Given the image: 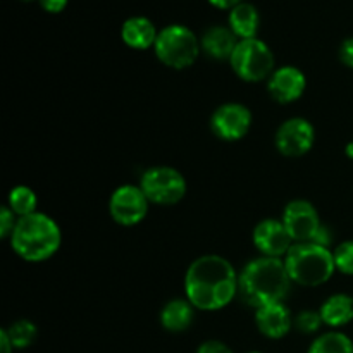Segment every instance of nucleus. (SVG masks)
<instances>
[{
    "label": "nucleus",
    "mask_w": 353,
    "mask_h": 353,
    "mask_svg": "<svg viewBox=\"0 0 353 353\" xmlns=\"http://www.w3.org/2000/svg\"><path fill=\"white\" fill-rule=\"evenodd\" d=\"M240 272L226 257L205 254L188 265L183 279L185 299L202 312L226 309L240 292Z\"/></svg>",
    "instance_id": "1"
},
{
    "label": "nucleus",
    "mask_w": 353,
    "mask_h": 353,
    "mask_svg": "<svg viewBox=\"0 0 353 353\" xmlns=\"http://www.w3.org/2000/svg\"><path fill=\"white\" fill-rule=\"evenodd\" d=\"M238 285L241 300L247 305L259 309L268 303L285 302L292 292L293 281L283 259L257 257L241 269Z\"/></svg>",
    "instance_id": "2"
},
{
    "label": "nucleus",
    "mask_w": 353,
    "mask_h": 353,
    "mask_svg": "<svg viewBox=\"0 0 353 353\" xmlns=\"http://www.w3.org/2000/svg\"><path fill=\"white\" fill-rule=\"evenodd\" d=\"M9 241L17 257L30 264H40L57 254L62 245V233L55 219L43 212H34L17 217Z\"/></svg>",
    "instance_id": "3"
},
{
    "label": "nucleus",
    "mask_w": 353,
    "mask_h": 353,
    "mask_svg": "<svg viewBox=\"0 0 353 353\" xmlns=\"http://www.w3.org/2000/svg\"><path fill=\"white\" fill-rule=\"evenodd\" d=\"M283 261L293 285L305 286V288L326 285L336 272L333 250L312 241L293 243Z\"/></svg>",
    "instance_id": "4"
},
{
    "label": "nucleus",
    "mask_w": 353,
    "mask_h": 353,
    "mask_svg": "<svg viewBox=\"0 0 353 353\" xmlns=\"http://www.w3.org/2000/svg\"><path fill=\"white\" fill-rule=\"evenodd\" d=\"M155 57L165 68L183 71L192 68L202 54L200 38L185 24H169L159 30L157 41L154 45Z\"/></svg>",
    "instance_id": "5"
},
{
    "label": "nucleus",
    "mask_w": 353,
    "mask_h": 353,
    "mask_svg": "<svg viewBox=\"0 0 353 353\" xmlns=\"http://www.w3.org/2000/svg\"><path fill=\"white\" fill-rule=\"evenodd\" d=\"M230 65L241 81H268L276 71V55L261 38L240 40L231 55Z\"/></svg>",
    "instance_id": "6"
},
{
    "label": "nucleus",
    "mask_w": 353,
    "mask_h": 353,
    "mask_svg": "<svg viewBox=\"0 0 353 353\" xmlns=\"http://www.w3.org/2000/svg\"><path fill=\"white\" fill-rule=\"evenodd\" d=\"M140 188L150 200V203L161 207H171L181 202L188 192L183 172L171 165H154L147 169L140 178Z\"/></svg>",
    "instance_id": "7"
},
{
    "label": "nucleus",
    "mask_w": 353,
    "mask_h": 353,
    "mask_svg": "<svg viewBox=\"0 0 353 353\" xmlns=\"http://www.w3.org/2000/svg\"><path fill=\"white\" fill-rule=\"evenodd\" d=\"M150 209V200L140 188V185L117 186L109 199L110 219L123 228H133L143 223Z\"/></svg>",
    "instance_id": "8"
},
{
    "label": "nucleus",
    "mask_w": 353,
    "mask_h": 353,
    "mask_svg": "<svg viewBox=\"0 0 353 353\" xmlns=\"http://www.w3.org/2000/svg\"><path fill=\"white\" fill-rule=\"evenodd\" d=\"M254 116L245 103L226 102L217 107L209 121L210 131L219 140L234 143L250 133Z\"/></svg>",
    "instance_id": "9"
},
{
    "label": "nucleus",
    "mask_w": 353,
    "mask_h": 353,
    "mask_svg": "<svg viewBox=\"0 0 353 353\" xmlns=\"http://www.w3.org/2000/svg\"><path fill=\"white\" fill-rule=\"evenodd\" d=\"M316 128L305 117H290L283 121L274 134L276 150L283 157L299 159L309 154L316 145Z\"/></svg>",
    "instance_id": "10"
},
{
    "label": "nucleus",
    "mask_w": 353,
    "mask_h": 353,
    "mask_svg": "<svg viewBox=\"0 0 353 353\" xmlns=\"http://www.w3.org/2000/svg\"><path fill=\"white\" fill-rule=\"evenodd\" d=\"M281 221L295 243L312 241L319 228L323 226L316 205L305 199H295L286 203Z\"/></svg>",
    "instance_id": "11"
},
{
    "label": "nucleus",
    "mask_w": 353,
    "mask_h": 353,
    "mask_svg": "<svg viewBox=\"0 0 353 353\" xmlns=\"http://www.w3.org/2000/svg\"><path fill=\"white\" fill-rule=\"evenodd\" d=\"M252 243L261 257L285 259L295 241L292 240L281 219L268 217L255 224L252 231Z\"/></svg>",
    "instance_id": "12"
},
{
    "label": "nucleus",
    "mask_w": 353,
    "mask_h": 353,
    "mask_svg": "<svg viewBox=\"0 0 353 353\" xmlns=\"http://www.w3.org/2000/svg\"><path fill=\"white\" fill-rule=\"evenodd\" d=\"M307 90V76L296 65H281L268 79V93L281 105L295 103Z\"/></svg>",
    "instance_id": "13"
},
{
    "label": "nucleus",
    "mask_w": 353,
    "mask_h": 353,
    "mask_svg": "<svg viewBox=\"0 0 353 353\" xmlns=\"http://www.w3.org/2000/svg\"><path fill=\"white\" fill-rule=\"evenodd\" d=\"M293 314L285 302L268 303L255 309V326L269 340H283L293 330Z\"/></svg>",
    "instance_id": "14"
},
{
    "label": "nucleus",
    "mask_w": 353,
    "mask_h": 353,
    "mask_svg": "<svg viewBox=\"0 0 353 353\" xmlns=\"http://www.w3.org/2000/svg\"><path fill=\"white\" fill-rule=\"evenodd\" d=\"M159 30L148 17L133 16L121 26V40L133 50H148L157 41Z\"/></svg>",
    "instance_id": "15"
},
{
    "label": "nucleus",
    "mask_w": 353,
    "mask_h": 353,
    "mask_svg": "<svg viewBox=\"0 0 353 353\" xmlns=\"http://www.w3.org/2000/svg\"><path fill=\"white\" fill-rule=\"evenodd\" d=\"M238 38L234 37L230 26H210L200 38L202 52L207 57L214 61H228L230 62L234 48L238 45Z\"/></svg>",
    "instance_id": "16"
},
{
    "label": "nucleus",
    "mask_w": 353,
    "mask_h": 353,
    "mask_svg": "<svg viewBox=\"0 0 353 353\" xmlns=\"http://www.w3.org/2000/svg\"><path fill=\"white\" fill-rule=\"evenodd\" d=\"M195 307L185 296L172 299L162 307L159 321L168 333H185L192 327L193 321H195Z\"/></svg>",
    "instance_id": "17"
},
{
    "label": "nucleus",
    "mask_w": 353,
    "mask_h": 353,
    "mask_svg": "<svg viewBox=\"0 0 353 353\" xmlns=\"http://www.w3.org/2000/svg\"><path fill=\"white\" fill-rule=\"evenodd\" d=\"M324 326L331 330H340L353 321V296L348 293H334L327 296L319 307Z\"/></svg>",
    "instance_id": "18"
},
{
    "label": "nucleus",
    "mask_w": 353,
    "mask_h": 353,
    "mask_svg": "<svg viewBox=\"0 0 353 353\" xmlns=\"http://www.w3.org/2000/svg\"><path fill=\"white\" fill-rule=\"evenodd\" d=\"M228 26L233 31L238 40H250L259 38V28H261V14L254 3L241 2L240 6L233 7L228 16Z\"/></svg>",
    "instance_id": "19"
},
{
    "label": "nucleus",
    "mask_w": 353,
    "mask_h": 353,
    "mask_svg": "<svg viewBox=\"0 0 353 353\" xmlns=\"http://www.w3.org/2000/svg\"><path fill=\"white\" fill-rule=\"evenodd\" d=\"M307 353H353V340L341 331L331 330L317 334Z\"/></svg>",
    "instance_id": "20"
},
{
    "label": "nucleus",
    "mask_w": 353,
    "mask_h": 353,
    "mask_svg": "<svg viewBox=\"0 0 353 353\" xmlns=\"http://www.w3.org/2000/svg\"><path fill=\"white\" fill-rule=\"evenodd\" d=\"M7 205L17 217L31 216V214L38 212V196L30 186L17 185L10 190L9 196H7Z\"/></svg>",
    "instance_id": "21"
},
{
    "label": "nucleus",
    "mask_w": 353,
    "mask_h": 353,
    "mask_svg": "<svg viewBox=\"0 0 353 353\" xmlns=\"http://www.w3.org/2000/svg\"><path fill=\"white\" fill-rule=\"evenodd\" d=\"M6 331L16 350H24V348L31 347L38 336V327L30 319L14 321L9 327H6Z\"/></svg>",
    "instance_id": "22"
},
{
    "label": "nucleus",
    "mask_w": 353,
    "mask_h": 353,
    "mask_svg": "<svg viewBox=\"0 0 353 353\" xmlns=\"http://www.w3.org/2000/svg\"><path fill=\"white\" fill-rule=\"evenodd\" d=\"M324 326L319 310H302L293 319V327L302 334H317Z\"/></svg>",
    "instance_id": "23"
},
{
    "label": "nucleus",
    "mask_w": 353,
    "mask_h": 353,
    "mask_svg": "<svg viewBox=\"0 0 353 353\" xmlns=\"http://www.w3.org/2000/svg\"><path fill=\"white\" fill-rule=\"evenodd\" d=\"M336 272L345 276H353V240H347L333 248Z\"/></svg>",
    "instance_id": "24"
},
{
    "label": "nucleus",
    "mask_w": 353,
    "mask_h": 353,
    "mask_svg": "<svg viewBox=\"0 0 353 353\" xmlns=\"http://www.w3.org/2000/svg\"><path fill=\"white\" fill-rule=\"evenodd\" d=\"M17 216L9 209V205H2L0 209V236L2 238H10L14 228H16Z\"/></svg>",
    "instance_id": "25"
},
{
    "label": "nucleus",
    "mask_w": 353,
    "mask_h": 353,
    "mask_svg": "<svg viewBox=\"0 0 353 353\" xmlns=\"http://www.w3.org/2000/svg\"><path fill=\"white\" fill-rule=\"evenodd\" d=\"M196 353H234L228 347L226 343L219 340H207L203 343H200V347L196 348Z\"/></svg>",
    "instance_id": "26"
},
{
    "label": "nucleus",
    "mask_w": 353,
    "mask_h": 353,
    "mask_svg": "<svg viewBox=\"0 0 353 353\" xmlns=\"http://www.w3.org/2000/svg\"><path fill=\"white\" fill-rule=\"evenodd\" d=\"M338 55H340L341 64L353 69V37L341 41L340 50H338Z\"/></svg>",
    "instance_id": "27"
},
{
    "label": "nucleus",
    "mask_w": 353,
    "mask_h": 353,
    "mask_svg": "<svg viewBox=\"0 0 353 353\" xmlns=\"http://www.w3.org/2000/svg\"><path fill=\"white\" fill-rule=\"evenodd\" d=\"M312 243H317L321 245V247L330 248L331 250V245H333V231H331L326 224H323V226L319 228V231L316 233V236L312 238Z\"/></svg>",
    "instance_id": "28"
},
{
    "label": "nucleus",
    "mask_w": 353,
    "mask_h": 353,
    "mask_svg": "<svg viewBox=\"0 0 353 353\" xmlns=\"http://www.w3.org/2000/svg\"><path fill=\"white\" fill-rule=\"evenodd\" d=\"M41 9L48 14H61L68 7L69 0H38Z\"/></svg>",
    "instance_id": "29"
},
{
    "label": "nucleus",
    "mask_w": 353,
    "mask_h": 353,
    "mask_svg": "<svg viewBox=\"0 0 353 353\" xmlns=\"http://www.w3.org/2000/svg\"><path fill=\"white\" fill-rule=\"evenodd\" d=\"M207 2L210 3L212 7H216V9H221V10H231L233 7L240 6L243 0H207Z\"/></svg>",
    "instance_id": "30"
},
{
    "label": "nucleus",
    "mask_w": 353,
    "mask_h": 353,
    "mask_svg": "<svg viewBox=\"0 0 353 353\" xmlns=\"http://www.w3.org/2000/svg\"><path fill=\"white\" fill-rule=\"evenodd\" d=\"M14 345L12 341H10L9 334H7L6 327H3L2 331H0V353H14Z\"/></svg>",
    "instance_id": "31"
},
{
    "label": "nucleus",
    "mask_w": 353,
    "mask_h": 353,
    "mask_svg": "<svg viewBox=\"0 0 353 353\" xmlns=\"http://www.w3.org/2000/svg\"><path fill=\"white\" fill-rule=\"evenodd\" d=\"M345 155H347L348 159H352V161H353V141L347 143V147H345Z\"/></svg>",
    "instance_id": "32"
},
{
    "label": "nucleus",
    "mask_w": 353,
    "mask_h": 353,
    "mask_svg": "<svg viewBox=\"0 0 353 353\" xmlns=\"http://www.w3.org/2000/svg\"><path fill=\"white\" fill-rule=\"evenodd\" d=\"M247 353H262V352H257V350H252V352H247Z\"/></svg>",
    "instance_id": "33"
},
{
    "label": "nucleus",
    "mask_w": 353,
    "mask_h": 353,
    "mask_svg": "<svg viewBox=\"0 0 353 353\" xmlns=\"http://www.w3.org/2000/svg\"><path fill=\"white\" fill-rule=\"evenodd\" d=\"M24 2H31V0H24Z\"/></svg>",
    "instance_id": "34"
}]
</instances>
